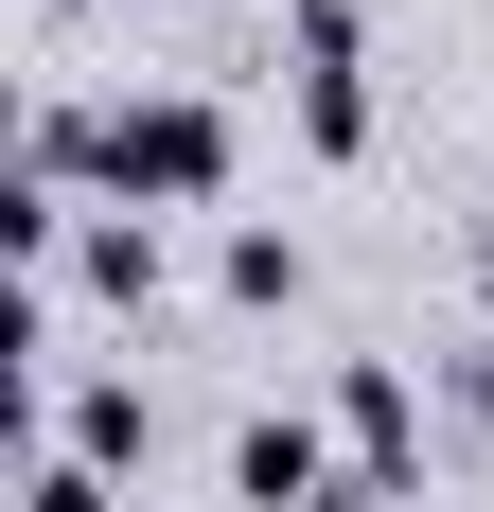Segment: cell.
Listing matches in <instances>:
<instances>
[{
  "mask_svg": "<svg viewBox=\"0 0 494 512\" xmlns=\"http://www.w3.org/2000/svg\"><path fill=\"white\" fill-rule=\"evenodd\" d=\"M230 159H247V124L212 89H124L106 106V212H212Z\"/></svg>",
  "mask_w": 494,
  "mask_h": 512,
  "instance_id": "obj_1",
  "label": "cell"
},
{
  "mask_svg": "<svg viewBox=\"0 0 494 512\" xmlns=\"http://www.w3.org/2000/svg\"><path fill=\"white\" fill-rule=\"evenodd\" d=\"M283 106H300V159H371V18L353 0H283Z\"/></svg>",
  "mask_w": 494,
  "mask_h": 512,
  "instance_id": "obj_2",
  "label": "cell"
},
{
  "mask_svg": "<svg viewBox=\"0 0 494 512\" xmlns=\"http://www.w3.org/2000/svg\"><path fill=\"white\" fill-rule=\"evenodd\" d=\"M230 495H247V512H371V477L336 460L318 407H247V424H230Z\"/></svg>",
  "mask_w": 494,
  "mask_h": 512,
  "instance_id": "obj_3",
  "label": "cell"
},
{
  "mask_svg": "<svg viewBox=\"0 0 494 512\" xmlns=\"http://www.w3.org/2000/svg\"><path fill=\"white\" fill-rule=\"evenodd\" d=\"M318 424H336V460L371 477V512L424 495V389H406L389 354H336V407H318Z\"/></svg>",
  "mask_w": 494,
  "mask_h": 512,
  "instance_id": "obj_4",
  "label": "cell"
},
{
  "mask_svg": "<svg viewBox=\"0 0 494 512\" xmlns=\"http://www.w3.org/2000/svg\"><path fill=\"white\" fill-rule=\"evenodd\" d=\"M53 301H106V318H142V301H159V212H89V230H71V283H53Z\"/></svg>",
  "mask_w": 494,
  "mask_h": 512,
  "instance_id": "obj_5",
  "label": "cell"
},
{
  "mask_svg": "<svg viewBox=\"0 0 494 512\" xmlns=\"http://www.w3.org/2000/svg\"><path fill=\"white\" fill-rule=\"evenodd\" d=\"M300 283H318V265H300V230H265V212H230V230H212V301H230V318H283Z\"/></svg>",
  "mask_w": 494,
  "mask_h": 512,
  "instance_id": "obj_6",
  "label": "cell"
},
{
  "mask_svg": "<svg viewBox=\"0 0 494 512\" xmlns=\"http://www.w3.org/2000/svg\"><path fill=\"white\" fill-rule=\"evenodd\" d=\"M18 512H124V477H89L71 442H18Z\"/></svg>",
  "mask_w": 494,
  "mask_h": 512,
  "instance_id": "obj_7",
  "label": "cell"
},
{
  "mask_svg": "<svg viewBox=\"0 0 494 512\" xmlns=\"http://www.w3.org/2000/svg\"><path fill=\"white\" fill-rule=\"evenodd\" d=\"M459 407H477V424H494V336H477V354H459Z\"/></svg>",
  "mask_w": 494,
  "mask_h": 512,
  "instance_id": "obj_8",
  "label": "cell"
}]
</instances>
